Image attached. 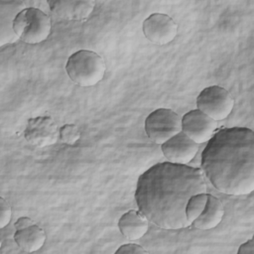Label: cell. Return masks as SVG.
I'll use <instances>...</instances> for the list:
<instances>
[{"label": "cell", "mask_w": 254, "mask_h": 254, "mask_svg": "<svg viewBox=\"0 0 254 254\" xmlns=\"http://www.w3.org/2000/svg\"><path fill=\"white\" fill-rule=\"evenodd\" d=\"M205 190L201 169L164 162L139 177L134 196L149 221L162 229L178 230L190 225L186 216L189 199Z\"/></svg>", "instance_id": "obj_1"}, {"label": "cell", "mask_w": 254, "mask_h": 254, "mask_svg": "<svg viewBox=\"0 0 254 254\" xmlns=\"http://www.w3.org/2000/svg\"><path fill=\"white\" fill-rule=\"evenodd\" d=\"M200 169L222 193H251L254 190L253 130L231 127L215 132L201 153Z\"/></svg>", "instance_id": "obj_2"}, {"label": "cell", "mask_w": 254, "mask_h": 254, "mask_svg": "<svg viewBox=\"0 0 254 254\" xmlns=\"http://www.w3.org/2000/svg\"><path fill=\"white\" fill-rule=\"evenodd\" d=\"M106 65L104 60L95 52L80 50L73 53L65 64V71L75 84L89 87L104 77Z\"/></svg>", "instance_id": "obj_3"}, {"label": "cell", "mask_w": 254, "mask_h": 254, "mask_svg": "<svg viewBox=\"0 0 254 254\" xmlns=\"http://www.w3.org/2000/svg\"><path fill=\"white\" fill-rule=\"evenodd\" d=\"M13 30L16 36L23 42L30 45L40 44L50 36L52 21L42 10L28 7L16 16Z\"/></svg>", "instance_id": "obj_4"}, {"label": "cell", "mask_w": 254, "mask_h": 254, "mask_svg": "<svg viewBox=\"0 0 254 254\" xmlns=\"http://www.w3.org/2000/svg\"><path fill=\"white\" fill-rule=\"evenodd\" d=\"M145 132L151 141L162 145L182 132V117L172 109H156L145 120Z\"/></svg>", "instance_id": "obj_5"}, {"label": "cell", "mask_w": 254, "mask_h": 254, "mask_svg": "<svg viewBox=\"0 0 254 254\" xmlns=\"http://www.w3.org/2000/svg\"><path fill=\"white\" fill-rule=\"evenodd\" d=\"M198 110L215 121L228 117L234 107V99L230 92L218 85L205 87L196 97Z\"/></svg>", "instance_id": "obj_6"}, {"label": "cell", "mask_w": 254, "mask_h": 254, "mask_svg": "<svg viewBox=\"0 0 254 254\" xmlns=\"http://www.w3.org/2000/svg\"><path fill=\"white\" fill-rule=\"evenodd\" d=\"M24 137L28 143L38 148H45L57 143L60 130L51 116H38L28 120Z\"/></svg>", "instance_id": "obj_7"}, {"label": "cell", "mask_w": 254, "mask_h": 254, "mask_svg": "<svg viewBox=\"0 0 254 254\" xmlns=\"http://www.w3.org/2000/svg\"><path fill=\"white\" fill-rule=\"evenodd\" d=\"M217 129V122L198 109L190 110L182 118V132L196 144L207 143Z\"/></svg>", "instance_id": "obj_8"}, {"label": "cell", "mask_w": 254, "mask_h": 254, "mask_svg": "<svg viewBox=\"0 0 254 254\" xmlns=\"http://www.w3.org/2000/svg\"><path fill=\"white\" fill-rule=\"evenodd\" d=\"M142 31L151 43L163 46L175 40L178 34V25L169 15L154 13L144 20Z\"/></svg>", "instance_id": "obj_9"}, {"label": "cell", "mask_w": 254, "mask_h": 254, "mask_svg": "<svg viewBox=\"0 0 254 254\" xmlns=\"http://www.w3.org/2000/svg\"><path fill=\"white\" fill-rule=\"evenodd\" d=\"M161 146L167 162L179 165H188L198 151V144L183 132L175 135Z\"/></svg>", "instance_id": "obj_10"}, {"label": "cell", "mask_w": 254, "mask_h": 254, "mask_svg": "<svg viewBox=\"0 0 254 254\" xmlns=\"http://www.w3.org/2000/svg\"><path fill=\"white\" fill-rule=\"evenodd\" d=\"M49 6L54 19L57 21H85L92 13L94 3L83 0L50 1Z\"/></svg>", "instance_id": "obj_11"}, {"label": "cell", "mask_w": 254, "mask_h": 254, "mask_svg": "<svg viewBox=\"0 0 254 254\" xmlns=\"http://www.w3.org/2000/svg\"><path fill=\"white\" fill-rule=\"evenodd\" d=\"M118 228L124 237L135 241L142 238L147 233L149 220L140 210L131 209L122 214L119 218Z\"/></svg>", "instance_id": "obj_12"}, {"label": "cell", "mask_w": 254, "mask_h": 254, "mask_svg": "<svg viewBox=\"0 0 254 254\" xmlns=\"http://www.w3.org/2000/svg\"><path fill=\"white\" fill-rule=\"evenodd\" d=\"M26 9L22 1H1L0 2V23H1V45L15 42L18 37L14 33L13 23L16 16Z\"/></svg>", "instance_id": "obj_13"}, {"label": "cell", "mask_w": 254, "mask_h": 254, "mask_svg": "<svg viewBox=\"0 0 254 254\" xmlns=\"http://www.w3.org/2000/svg\"><path fill=\"white\" fill-rule=\"evenodd\" d=\"M14 240L20 249L31 253L40 250L44 246L46 233L40 226L33 223L29 226L16 229Z\"/></svg>", "instance_id": "obj_14"}, {"label": "cell", "mask_w": 254, "mask_h": 254, "mask_svg": "<svg viewBox=\"0 0 254 254\" xmlns=\"http://www.w3.org/2000/svg\"><path fill=\"white\" fill-rule=\"evenodd\" d=\"M224 207L215 196L208 194L206 205L201 214L191 222V225L199 230H209L216 227L222 220Z\"/></svg>", "instance_id": "obj_15"}, {"label": "cell", "mask_w": 254, "mask_h": 254, "mask_svg": "<svg viewBox=\"0 0 254 254\" xmlns=\"http://www.w3.org/2000/svg\"><path fill=\"white\" fill-rule=\"evenodd\" d=\"M208 193L200 192L192 195L186 206V216L188 221L191 224L193 220H195L203 211L206 202H207Z\"/></svg>", "instance_id": "obj_16"}, {"label": "cell", "mask_w": 254, "mask_h": 254, "mask_svg": "<svg viewBox=\"0 0 254 254\" xmlns=\"http://www.w3.org/2000/svg\"><path fill=\"white\" fill-rule=\"evenodd\" d=\"M80 138V131L75 124H65L60 129V139L67 145H73Z\"/></svg>", "instance_id": "obj_17"}, {"label": "cell", "mask_w": 254, "mask_h": 254, "mask_svg": "<svg viewBox=\"0 0 254 254\" xmlns=\"http://www.w3.org/2000/svg\"><path fill=\"white\" fill-rule=\"evenodd\" d=\"M0 227L4 228L9 224L12 217L11 205L4 197H0Z\"/></svg>", "instance_id": "obj_18"}, {"label": "cell", "mask_w": 254, "mask_h": 254, "mask_svg": "<svg viewBox=\"0 0 254 254\" xmlns=\"http://www.w3.org/2000/svg\"><path fill=\"white\" fill-rule=\"evenodd\" d=\"M118 253H135V254H148L149 251L145 250L142 246L135 243H128L121 245L115 252Z\"/></svg>", "instance_id": "obj_19"}, {"label": "cell", "mask_w": 254, "mask_h": 254, "mask_svg": "<svg viewBox=\"0 0 254 254\" xmlns=\"http://www.w3.org/2000/svg\"><path fill=\"white\" fill-rule=\"evenodd\" d=\"M238 254H254V240L249 239L245 243L241 244L238 249Z\"/></svg>", "instance_id": "obj_20"}, {"label": "cell", "mask_w": 254, "mask_h": 254, "mask_svg": "<svg viewBox=\"0 0 254 254\" xmlns=\"http://www.w3.org/2000/svg\"><path fill=\"white\" fill-rule=\"evenodd\" d=\"M35 223L33 219H31L30 217H27V216H22V217H19L15 224H14V227L15 229H19V228H22V227H26V226H29L31 224Z\"/></svg>", "instance_id": "obj_21"}]
</instances>
